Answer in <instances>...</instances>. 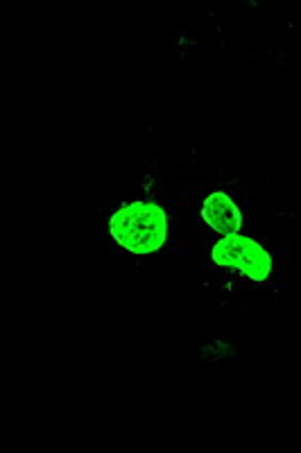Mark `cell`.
<instances>
[{
	"label": "cell",
	"instance_id": "1",
	"mask_svg": "<svg viewBox=\"0 0 301 453\" xmlns=\"http://www.w3.org/2000/svg\"><path fill=\"white\" fill-rule=\"evenodd\" d=\"M112 236L134 254H152L166 242V213L152 202H134L112 218Z\"/></svg>",
	"mask_w": 301,
	"mask_h": 453
},
{
	"label": "cell",
	"instance_id": "2",
	"mask_svg": "<svg viewBox=\"0 0 301 453\" xmlns=\"http://www.w3.org/2000/svg\"><path fill=\"white\" fill-rule=\"evenodd\" d=\"M213 261L220 268L235 270L251 281H266L270 277V254L259 242L243 236H225L213 248Z\"/></svg>",
	"mask_w": 301,
	"mask_h": 453
},
{
	"label": "cell",
	"instance_id": "3",
	"mask_svg": "<svg viewBox=\"0 0 301 453\" xmlns=\"http://www.w3.org/2000/svg\"><path fill=\"white\" fill-rule=\"evenodd\" d=\"M202 216H205L206 225L222 236H238L240 226H243V216H240L238 206L225 193H213V196L206 197Z\"/></svg>",
	"mask_w": 301,
	"mask_h": 453
}]
</instances>
